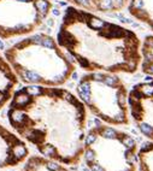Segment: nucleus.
<instances>
[{
	"instance_id": "f257e3e1",
	"label": "nucleus",
	"mask_w": 153,
	"mask_h": 171,
	"mask_svg": "<svg viewBox=\"0 0 153 171\" xmlns=\"http://www.w3.org/2000/svg\"><path fill=\"white\" fill-rule=\"evenodd\" d=\"M7 119L16 134L41 156L68 166L81 163L87 110L70 91L28 84L15 91Z\"/></svg>"
},
{
	"instance_id": "f03ea898",
	"label": "nucleus",
	"mask_w": 153,
	"mask_h": 171,
	"mask_svg": "<svg viewBox=\"0 0 153 171\" xmlns=\"http://www.w3.org/2000/svg\"><path fill=\"white\" fill-rule=\"evenodd\" d=\"M57 42L86 72L132 75L140 70L139 35L95 12L68 6L63 13Z\"/></svg>"
},
{
	"instance_id": "7ed1b4c3",
	"label": "nucleus",
	"mask_w": 153,
	"mask_h": 171,
	"mask_svg": "<svg viewBox=\"0 0 153 171\" xmlns=\"http://www.w3.org/2000/svg\"><path fill=\"white\" fill-rule=\"evenodd\" d=\"M5 58L25 84L62 87L76 71L70 55L50 35L36 34L5 51Z\"/></svg>"
},
{
	"instance_id": "20e7f679",
	"label": "nucleus",
	"mask_w": 153,
	"mask_h": 171,
	"mask_svg": "<svg viewBox=\"0 0 153 171\" xmlns=\"http://www.w3.org/2000/svg\"><path fill=\"white\" fill-rule=\"evenodd\" d=\"M76 94L86 110L105 124L113 127L130 124L129 92L118 74L87 72L77 82Z\"/></svg>"
},
{
	"instance_id": "39448f33",
	"label": "nucleus",
	"mask_w": 153,
	"mask_h": 171,
	"mask_svg": "<svg viewBox=\"0 0 153 171\" xmlns=\"http://www.w3.org/2000/svg\"><path fill=\"white\" fill-rule=\"evenodd\" d=\"M137 150L129 133L98 124L86 134L82 159L89 171H137Z\"/></svg>"
},
{
	"instance_id": "423d86ee",
	"label": "nucleus",
	"mask_w": 153,
	"mask_h": 171,
	"mask_svg": "<svg viewBox=\"0 0 153 171\" xmlns=\"http://www.w3.org/2000/svg\"><path fill=\"white\" fill-rule=\"evenodd\" d=\"M53 10L50 0H0V38L33 33Z\"/></svg>"
},
{
	"instance_id": "0eeeda50",
	"label": "nucleus",
	"mask_w": 153,
	"mask_h": 171,
	"mask_svg": "<svg viewBox=\"0 0 153 171\" xmlns=\"http://www.w3.org/2000/svg\"><path fill=\"white\" fill-rule=\"evenodd\" d=\"M128 104L136 129L153 142V80L135 84L129 91Z\"/></svg>"
},
{
	"instance_id": "6e6552de",
	"label": "nucleus",
	"mask_w": 153,
	"mask_h": 171,
	"mask_svg": "<svg viewBox=\"0 0 153 171\" xmlns=\"http://www.w3.org/2000/svg\"><path fill=\"white\" fill-rule=\"evenodd\" d=\"M29 157L27 142L0 123V169L16 167Z\"/></svg>"
},
{
	"instance_id": "1a4fd4ad",
	"label": "nucleus",
	"mask_w": 153,
	"mask_h": 171,
	"mask_svg": "<svg viewBox=\"0 0 153 171\" xmlns=\"http://www.w3.org/2000/svg\"><path fill=\"white\" fill-rule=\"evenodd\" d=\"M17 84L18 77L7 60L0 55V108L12 99Z\"/></svg>"
},
{
	"instance_id": "9d476101",
	"label": "nucleus",
	"mask_w": 153,
	"mask_h": 171,
	"mask_svg": "<svg viewBox=\"0 0 153 171\" xmlns=\"http://www.w3.org/2000/svg\"><path fill=\"white\" fill-rule=\"evenodd\" d=\"M128 13L153 33V0H129Z\"/></svg>"
},
{
	"instance_id": "9b49d317",
	"label": "nucleus",
	"mask_w": 153,
	"mask_h": 171,
	"mask_svg": "<svg viewBox=\"0 0 153 171\" xmlns=\"http://www.w3.org/2000/svg\"><path fill=\"white\" fill-rule=\"evenodd\" d=\"M22 171H71L67 165L44 156H30L24 161Z\"/></svg>"
},
{
	"instance_id": "f8f14e48",
	"label": "nucleus",
	"mask_w": 153,
	"mask_h": 171,
	"mask_svg": "<svg viewBox=\"0 0 153 171\" xmlns=\"http://www.w3.org/2000/svg\"><path fill=\"white\" fill-rule=\"evenodd\" d=\"M140 70L145 75L153 77V34L147 35L141 41Z\"/></svg>"
},
{
	"instance_id": "ddd939ff",
	"label": "nucleus",
	"mask_w": 153,
	"mask_h": 171,
	"mask_svg": "<svg viewBox=\"0 0 153 171\" xmlns=\"http://www.w3.org/2000/svg\"><path fill=\"white\" fill-rule=\"evenodd\" d=\"M137 171H153V142L148 141L137 150Z\"/></svg>"
},
{
	"instance_id": "4468645a",
	"label": "nucleus",
	"mask_w": 153,
	"mask_h": 171,
	"mask_svg": "<svg viewBox=\"0 0 153 171\" xmlns=\"http://www.w3.org/2000/svg\"><path fill=\"white\" fill-rule=\"evenodd\" d=\"M3 48H4V43H3L1 39H0V49H3Z\"/></svg>"
}]
</instances>
